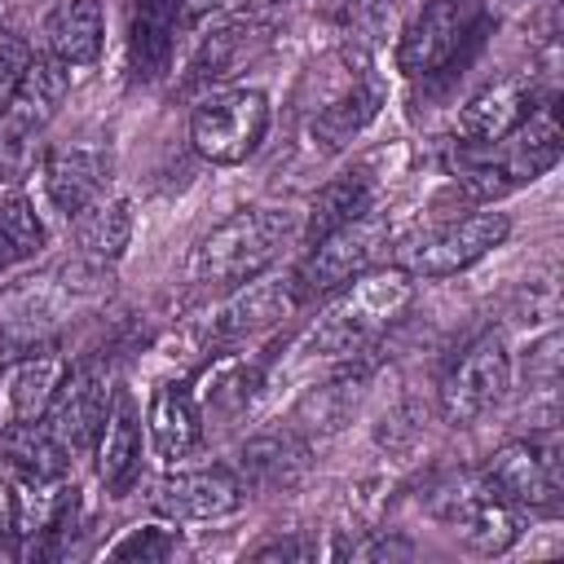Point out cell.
<instances>
[{"mask_svg": "<svg viewBox=\"0 0 564 564\" xmlns=\"http://www.w3.org/2000/svg\"><path fill=\"white\" fill-rule=\"evenodd\" d=\"M414 304V273L405 269H366L339 291H330V304L308 330L313 352L348 357L375 344L405 308Z\"/></svg>", "mask_w": 564, "mask_h": 564, "instance_id": "cell-1", "label": "cell"}, {"mask_svg": "<svg viewBox=\"0 0 564 564\" xmlns=\"http://www.w3.org/2000/svg\"><path fill=\"white\" fill-rule=\"evenodd\" d=\"M291 234H295V212H286V207H242L229 220H220L212 234L198 238V247L189 256V278L242 286L282 256Z\"/></svg>", "mask_w": 564, "mask_h": 564, "instance_id": "cell-2", "label": "cell"}, {"mask_svg": "<svg viewBox=\"0 0 564 564\" xmlns=\"http://www.w3.org/2000/svg\"><path fill=\"white\" fill-rule=\"evenodd\" d=\"M427 511L471 551L502 555L520 538V511L494 494L485 471H449L427 485Z\"/></svg>", "mask_w": 564, "mask_h": 564, "instance_id": "cell-3", "label": "cell"}, {"mask_svg": "<svg viewBox=\"0 0 564 564\" xmlns=\"http://www.w3.org/2000/svg\"><path fill=\"white\" fill-rule=\"evenodd\" d=\"M269 128V97L260 88H220L207 93L189 115L194 150L216 167H238L256 154Z\"/></svg>", "mask_w": 564, "mask_h": 564, "instance_id": "cell-4", "label": "cell"}, {"mask_svg": "<svg viewBox=\"0 0 564 564\" xmlns=\"http://www.w3.org/2000/svg\"><path fill=\"white\" fill-rule=\"evenodd\" d=\"M388 234H392L388 216L370 207V212H361L357 220H348V225L330 229L326 238H317V242L308 247V256L300 260V269H295L300 295H304V300H308V295H330V291H339L344 282H352L357 273H366V269L375 264V256L383 251Z\"/></svg>", "mask_w": 564, "mask_h": 564, "instance_id": "cell-5", "label": "cell"}, {"mask_svg": "<svg viewBox=\"0 0 564 564\" xmlns=\"http://www.w3.org/2000/svg\"><path fill=\"white\" fill-rule=\"evenodd\" d=\"M485 26L480 0H427L397 40V66L405 75H436L458 57L463 44H476Z\"/></svg>", "mask_w": 564, "mask_h": 564, "instance_id": "cell-6", "label": "cell"}, {"mask_svg": "<svg viewBox=\"0 0 564 564\" xmlns=\"http://www.w3.org/2000/svg\"><path fill=\"white\" fill-rule=\"evenodd\" d=\"M507 388H511V352H507V339L498 330H485L449 366V375L441 383V414L454 427H467V423L485 419L507 397Z\"/></svg>", "mask_w": 564, "mask_h": 564, "instance_id": "cell-7", "label": "cell"}, {"mask_svg": "<svg viewBox=\"0 0 564 564\" xmlns=\"http://www.w3.org/2000/svg\"><path fill=\"white\" fill-rule=\"evenodd\" d=\"M485 480L516 511H555V502H560V445H555V436L498 445L485 463Z\"/></svg>", "mask_w": 564, "mask_h": 564, "instance_id": "cell-8", "label": "cell"}, {"mask_svg": "<svg viewBox=\"0 0 564 564\" xmlns=\"http://www.w3.org/2000/svg\"><path fill=\"white\" fill-rule=\"evenodd\" d=\"M507 229H511V220L502 212H471V216H458V220L432 229L427 238H419L401 264H405V273H419V278H449V273H463L476 260H485L494 247H502Z\"/></svg>", "mask_w": 564, "mask_h": 564, "instance_id": "cell-9", "label": "cell"}, {"mask_svg": "<svg viewBox=\"0 0 564 564\" xmlns=\"http://www.w3.org/2000/svg\"><path fill=\"white\" fill-rule=\"evenodd\" d=\"M110 383H106V366L101 361H79V366H66L53 401L44 405L40 423L75 454V449H88L97 441V427L110 410Z\"/></svg>", "mask_w": 564, "mask_h": 564, "instance_id": "cell-10", "label": "cell"}, {"mask_svg": "<svg viewBox=\"0 0 564 564\" xmlns=\"http://www.w3.org/2000/svg\"><path fill=\"white\" fill-rule=\"evenodd\" d=\"M533 110H538V93H533L529 75H498L476 97H467V106L454 119V132L467 145H494L502 137H511Z\"/></svg>", "mask_w": 564, "mask_h": 564, "instance_id": "cell-11", "label": "cell"}, {"mask_svg": "<svg viewBox=\"0 0 564 564\" xmlns=\"http://www.w3.org/2000/svg\"><path fill=\"white\" fill-rule=\"evenodd\" d=\"M154 507L172 520H225L242 507V480L229 476L225 467L176 471V476L159 480Z\"/></svg>", "mask_w": 564, "mask_h": 564, "instance_id": "cell-12", "label": "cell"}, {"mask_svg": "<svg viewBox=\"0 0 564 564\" xmlns=\"http://www.w3.org/2000/svg\"><path fill=\"white\" fill-rule=\"evenodd\" d=\"M560 145H564V141H560L555 115H551V110H533L511 137L494 141V154L480 159V163H489V167L498 172V181H502L507 189H516V185H524V181L546 176V172L560 163Z\"/></svg>", "mask_w": 564, "mask_h": 564, "instance_id": "cell-13", "label": "cell"}, {"mask_svg": "<svg viewBox=\"0 0 564 564\" xmlns=\"http://www.w3.org/2000/svg\"><path fill=\"white\" fill-rule=\"evenodd\" d=\"M97 480L110 498H123L141 476V432H137V405L128 392L110 397V410L97 427Z\"/></svg>", "mask_w": 564, "mask_h": 564, "instance_id": "cell-14", "label": "cell"}, {"mask_svg": "<svg viewBox=\"0 0 564 564\" xmlns=\"http://www.w3.org/2000/svg\"><path fill=\"white\" fill-rule=\"evenodd\" d=\"M176 22H181V0H132L128 62L141 84H154L167 75L172 48H176Z\"/></svg>", "mask_w": 564, "mask_h": 564, "instance_id": "cell-15", "label": "cell"}, {"mask_svg": "<svg viewBox=\"0 0 564 564\" xmlns=\"http://www.w3.org/2000/svg\"><path fill=\"white\" fill-rule=\"evenodd\" d=\"M295 278H251L234 291V300L220 308V335H260L278 322H286L300 308Z\"/></svg>", "mask_w": 564, "mask_h": 564, "instance_id": "cell-16", "label": "cell"}, {"mask_svg": "<svg viewBox=\"0 0 564 564\" xmlns=\"http://www.w3.org/2000/svg\"><path fill=\"white\" fill-rule=\"evenodd\" d=\"M44 44L66 70L93 66L101 57V44H106L101 0H62L44 22Z\"/></svg>", "mask_w": 564, "mask_h": 564, "instance_id": "cell-17", "label": "cell"}, {"mask_svg": "<svg viewBox=\"0 0 564 564\" xmlns=\"http://www.w3.org/2000/svg\"><path fill=\"white\" fill-rule=\"evenodd\" d=\"M150 436L159 458L181 463L203 445V414L189 383H163L150 401Z\"/></svg>", "mask_w": 564, "mask_h": 564, "instance_id": "cell-18", "label": "cell"}, {"mask_svg": "<svg viewBox=\"0 0 564 564\" xmlns=\"http://www.w3.org/2000/svg\"><path fill=\"white\" fill-rule=\"evenodd\" d=\"M62 375H66V361L57 357V348H53L48 339L31 344V348H26L22 357H13L9 370H4V383H9V414L22 419V423L40 419L44 405L53 401Z\"/></svg>", "mask_w": 564, "mask_h": 564, "instance_id": "cell-19", "label": "cell"}, {"mask_svg": "<svg viewBox=\"0 0 564 564\" xmlns=\"http://www.w3.org/2000/svg\"><path fill=\"white\" fill-rule=\"evenodd\" d=\"M0 449H4V463H9L13 480H35V485H44V480H66L70 449H66L40 419H31V423L13 419V423L4 427V436H0Z\"/></svg>", "mask_w": 564, "mask_h": 564, "instance_id": "cell-20", "label": "cell"}, {"mask_svg": "<svg viewBox=\"0 0 564 564\" xmlns=\"http://www.w3.org/2000/svg\"><path fill=\"white\" fill-rule=\"evenodd\" d=\"M308 476V445L295 432H264L242 445V480L256 489H295Z\"/></svg>", "mask_w": 564, "mask_h": 564, "instance_id": "cell-21", "label": "cell"}, {"mask_svg": "<svg viewBox=\"0 0 564 564\" xmlns=\"http://www.w3.org/2000/svg\"><path fill=\"white\" fill-rule=\"evenodd\" d=\"M101 185H106V159L97 150L70 145V150H53L44 159V189H48L53 207L66 216H75L93 198H101Z\"/></svg>", "mask_w": 564, "mask_h": 564, "instance_id": "cell-22", "label": "cell"}, {"mask_svg": "<svg viewBox=\"0 0 564 564\" xmlns=\"http://www.w3.org/2000/svg\"><path fill=\"white\" fill-rule=\"evenodd\" d=\"M379 106H383V84H379V79L370 75V66L361 62V70L348 75L344 93L330 97V101L317 110L313 137H322L326 145H344V141H352V137L379 115Z\"/></svg>", "mask_w": 564, "mask_h": 564, "instance_id": "cell-23", "label": "cell"}, {"mask_svg": "<svg viewBox=\"0 0 564 564\" xmlns=\"http://www.w3.org/2000/svg\"><path fill=\"white\" fill-rule=\"evenodd\" d=\"M66 84H70V70H66L53 53H31V62H26V70H22V84H18L13 101L4 106V115H9L13 123H22V128L40 132V128L57 115V106H62V97H66Z\"/></svg>", "mask_w": 564, "mask_h": 564, "instance_id": "cell-24", "label": "cell"}, {"mask_svg": "<svg viewBox=\"0 0 564 564\" xmlns=\"http://www.w3.org/2000/svg\"><path fill=\"white\" fill-rule=\"evenodd\" d=\"M75 220V242L88 260H119L128 238H132V207L128 198H93L84 212L70 216Z\"/></svg>", "mask_w": 564, "mask_h": 564, "instance_id": "cell-25", "label": "cell"}, {"mask_svg": "<svg viewBox=\"0 0 564 564\" xmlns=\"http://www.w3.org/2000/svg\"><path fill=\"white\" fill-rule=\"evenodd\" d=\"M375 207V194H370V181L366 176H335L330 185H322L317 194H313V203H308V212H304V242L313 247L317 238H326L330 229H339V225H348V220H357L361 212H370Z\"/></svg>", "mask_w": 564, "mask_h": 564, "instance_id": "cell-26", "label": "cell"}, {"mask_svg": "<svg viewBox=\"0 0 564 564\" xmlns=\"http://www.w3.org/2000/svg\"><path fill=\"white\" fill-rule=\"evenodd\" d=\"M260 48V35H256V26H247V22H225V26H216V31H207V40H203V48H198V57H194V79H225V75H234L251 53Z\"/></svg>", "mask_w": 564, "mask_h": 564, "instance_id": "cell-27", "label": "cell"}, {"mask_svg": "<svg viewBox=\"0 0 564 564\" xmlns=\"http://www.w3.org/2000/svg\"><path fill=\"white\" fill-rule=\"evenodd\" d=\"M0 234L18 251V260H31V256L44 251V220L35 216L31 198L18 185H4L0 189Z\"/></svg>", "mask_w": 564, "mask_h": 564, "instance_id": "cell-28", "label": "cell"}, {"mask_svg": "<svg viewBox=\"0 0 564 564\" xmlns=\"http://www.w3.org/2000/svg\"><path fill=\"white\" fill-rule=\"evenodd\" d=\"M110 560H141V564H163L172 555H181V533L159 529V524H137L128 529L110 551Z\"/></svg>", "mask_w": 564, "mask_h": 564, "instance_id": "cell-29", "label": "cell"}, {"mask_svg": "<svg viewBox=\"0 0 564 564\" xmlns=\"http://www.w3.org/2000/svg\"><path fill=\"white\" fill-rule=\"evenodd\" d=\"M35 163V132L0 115V185H18Z\"/></svg>", "mask_w": 564, "mask_h": 564, "instance_id": "cell-30", "label": "cell"}, {"mask_svg": "<svg viewBox=\"0 0 564 564\" xmlns=\"http://www.w3.org/2000/svg\"><path fill=\"white\" fill-rule=\"evenodd\" d=\"M26 62H31V48H26L18 35L0 31V115H4V106L13 101V93H18V84H22Z\"/></svg>", "mask_w": 564, "mask_h": 564, "instance_id": "cell-31", "label": "cell"}, {"mask_svg": "<svg viewBox=\"0 0 564 564\" xmlns=\"http://www.w3.org/2000/svg\"><path fill=\"white\" fill-rule=\"evenodd\" d=\"M304 551H308L304 542H269V546L251 551V560H295V555H304Z\"/></svg>", "mask_w": 564, "mask_h": 564, "instance_id": "cell-32", "label": "cell"}, {"mask_svg": "<svg viewBox=\"0 0 564 564\" xmlns=\"http://www.w3.org/2000/svg\"><path fill=\"white\" fill-rule=\"evenodd\" d=\"M13 264H18V251H13V247L4 242V234H0V273H4V269H13Z\"/></svg>", "mask_w": 564, "mask_h": 564, "instance_id": "cell-33", "label": "cell"}, {"mask_svg": "<svg viewBox=\"0 0 564 564\" xmlns=\"http://www.w3.org/2000/svg\"><path fill=\"white\" fill-rule=\"evenodd\" d=\"M203 4H212V9H225V4H238V0H203Z\"/></svg>", "mask_w": 564, "mask_h": 564, "instance_id": "cell-34", "label": "cell"}]
</instances>
